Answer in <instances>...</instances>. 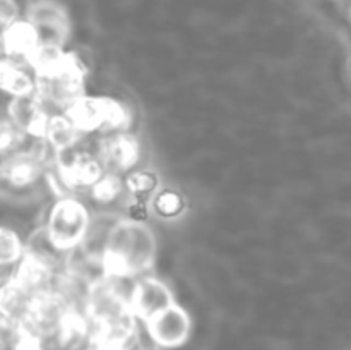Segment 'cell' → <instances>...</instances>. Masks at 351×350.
Wrapping results in <instances>:
<instances>
[{"mask_svg":"<svg viewBox=\"0 0 351 350\" xmlns=\"http://www.w3.org/2000/svg\"><path fill=\"white\" fill-rule=\"evenodd\" d=\"M156 240L144 223L119 220L106 242L101 266L105 277L127 278L146 271L153 264Z\"/></svg>","mask_w":351,"mask_h":350,"instance_id":"cell-1","label":"cell"},{"mask_svg":"<svg viewBox=\"0 0 351 350\" xmlns=\"http://www.w3.org/2000/svg\"><path fill=\"white\" fill-rule=\"evenodd\" d=\"M89 225V215L81 202L62 199L51 208L47 232L51 242L62 250L81 246Z\"/></svg>","mask_w":351,"mask_h":350,"instance_id":"cell-2","label":"cell"},{"mask_svg":"<svg viewBox=\"0 0 351 350\" xmlns=\"http://www.w3.org/2000/svg\"><path fill=\"white\" fill-rule=\"evenodd\" d=\"M146 325L147 335L153 340L154 345L165 347V349L184 345L191 335V318L177 304L161 311L160 314L146 321Z\"/></svg>","mask_w":351,"mask_h":350,"instance_id":"cell-3","label":"cell"},{"mask_svg":"<svg viewBox=\"0 0 351 350\" xmlns=\"http://www.w3.org/2000/svg\"><path fill=\"white\" fill-rule=\"evenodd\" d=\"M65 115L79 130H95L103 126H120L123 112L115 103L99 98H79L67 106Z\"/></svg>","mask_w":351,"mask_h":350,"instance_id":"cell-4","label":"cell"},{"mask_svg":"<svg viewBox=\"0 0 351 350\" xmlns=\"http://www.w3.org/2000/svg\"><path fill=\"white\" fill-rule=\"evenodd\" d=\"M130 304L134 312L143 321H149L161 311L173 305V297L163 281L156 278H144L139 283L134 285L130 292Z\"/></svg>","mask_w":351,"mask_h":350,"instance_id":"cell-5","label":"cell"},{"mask_svg":"<svg viewBox=\"0 0 351 350\" xmlns=\"http://www.w3.org/2000/svg\"><path fill=\"white\" fill-rule=\"evenodd\" d=\"M9 120L24 134L45 136L48 117L41 106V98L36 91L31 95L14 96L9 103Z\"/></svg>","mask_w":351,"mask_h":350,"instance_id":"cell-6","label":"cell"},{"mask_svg":"<svg viewBox=\"0 0 351 350\" xmlns=\"http://www.w3.org/2000/svg\"><path fill=\"white\" fill-rule=\"evenodd\" d=\"M41 43L40 33L29 21H16L10 26L3 27L0 34V45L5 55L29 60L33 51Z\"/></svg>","mask_w":351,"mask_h":350,"instance_id":"cell-7","label":"cell"},{"mask_svg":"<svg viewBox=\"0 0 351 350\" xmlns=\"http://www.w3.org/2000/svg\"><path fill=\"white\" fill-rule=\"evenodd\" d=\"M27 21L36 27L40 38L43 33L64 36L67 31V14L53 0H38L31 3L27 9Z\"/></svg>","mask_w":351,"mask_h":350,"instance_id":"cell-8","label":"cell"},{"mask_svg":"<svg viewBox=\"0 0 351 350\" xmlns=\"http://www.w3.org/2000/svg\"><path fill=\"white\" fill-rule=\"evenodd\" d=\"M0 89L14 98L36 91V82L16 62L0 60Z\"/></svg>","mask_w":351,"mask_h":350,"instance_id":"cell-9","label":"cell"},{"mask_svg":"<svg viewBox=\"0 0 351 350\" xmlns=\"http://www.w3.org/2000/svg\"><path fill=\"white\" fill-rule=\"evenodd\" d=\"M101 156L108 167L123 170L134 163L137 156V148L134 141L127 136H115L105 141L101 150Z\"/></svg>","mask_w":351,"mask_h":350,"instance_id":"cell-10","label":"cell"},{"mask_svg":"<svg viewBox=\"0 0 351 350\" xmlns=\"http://www.w3.org/2000/svg\"><path fill=\"white\" fill-rule=\"evenodd\" d=\"M79 132L81 130L72 124V120L67 115L50 117L47 124V130H45V137H47L51 146L64 151L74 146L75 141L79 139Z\"/></svg>","mask_w":351,"mask_h":350,"instance_id":"cell-11","label":"cell"},{"mask_svg":"<svg viewBox=\"0 0 351 350\" xmlns=\"http://www.w3.org/2000/svg\"><path fill=\"white\" fill-rule=\"evenodd\" d=\"M24 249L26 247L14 230L0 226V268L10 266L23 259Z\"/></svg>","mask_w":351,"mask_h":350,"instance_id":"cell-12","label":"cell"},{"mask_svg":"<svg viewBox=\"0 0 351 350\" xmlns=\"http://www.w3.org/2000/svg\"><path fill=\"white\" fill-rule=\"evenodd\" d=\"M19 21V5L16 0H0V26L7 27Z\"/></svg>","mask_w":351,"mask_h":350,"instance_id":"cell-13","label":"cell"},{"mask_svg":"<svg viewBox=\"0 0 351 350\" xmlns=\"http://www.w3.org/2000/svg\"><path fill=\"white\" fill-rule=\"evenodd\" d=\"M95 350H99V349H98V347H96V345H95Z\"/></svg>","mask_w":351,"mask_h":350,"instance_id":"cell-14","label":"cell"}]
</instances>
